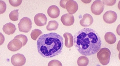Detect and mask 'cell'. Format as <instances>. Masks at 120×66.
<instances>
[{
	"mask_svg": "<svg viewBox=\"0 0 120 66\" xmlns=\"http://www.w3.org/2000/svg\"><path fill=\"white\" fill-rule=\"evenodd\" d=\"M6 9V3L4 1H0V14H3L5 12Z\"/></svg>",
	"mask_w": 120,
	"mask_h": 66,
	"instance_id": "cell-22",
	"label": "cell"
},
{
	"mask_svg": "<svg viewBox=\"0 0 120 66\" xmlns=\"http://www.w3.org/2000/svg\"><path fill=\"white\" fill-rule=\"evenodd\" d=\"M68 0H61L60 2V6L64 8H66V5Z\"/></svg>",
	"mask_w": 120,
	"mask_h": 66,
	"instance_id": "cell-26",
	"label": "cell"
},
{
	"mask_svg": "<svg viewBox=\"0 0 120 66\" xmlns=\"http://www.w3.org/2000/svg\"><path fill=\"white\" fill-rule=\"evenodd\" d=\"M31 20L28 18H22L18 24L19 31L21 32L27 33L31 30L32 28Z\"/></svg>",
	"mask_w": 120,
	"mask_h": 66,
	"instance_id": "cell-4",
	"label": "cell"
},
{
	"mask_svg": "<svg viewBox=\"0 0 120 66\" xmlns=\"http://www.w3.org/2000/svg\"><path fill=\"white\" fill-rule=\"evenodd\" d=\"M89 60L87 57L84 56H80L77 60V64L80 66H86L88 65Z\"/></svg>",
	"mask_w": 120,
	"mask_h": 66,
	"instance_id": "cell-18",
	"label": "cell"
},
{
	"mask_svg": "<svg viewBox=\"0 0 120 66\" xmlns=\"http://www.w3.org/2000/svg\"><path fill=\"white\" fill-rule=\"evenodd\" d=\"M26 59L24 55L20 54H17L12 56L11 61L14 66H21L24 65Z\"/></svg>",
	"mask_w": 120,
	"mask_h": 66,
	"instance_id": "cell-6",
	"label": "cell"
},
{
	"mask_svg": "<svg viewBox=\"0 0 120 66\" xmlns=\"http://www.w3.org/2000/svg\"><path fill=\"white\" fill-rule=\"evenodd\" d=\"M94 22V19L92 16L88 14H86L83 16V18L80 20V23L83 27H89Z\"/></svg>",
	"mask_w": 120,
	"mask_h": 66,
	"instance_id": "cell-12",
	"label": "cell"
},
{
	"mask_svg": "<svg viewBox=\"0 0 120 66\" xmlns=\"http://www.w3.org/2000/svg\"><path fill=\"white\" fill-rule=\"evenodd\" d=\"M22 44L19 39L14 38L8 45V48L11 51L15 52L19 50L22 47Z\"/></svg>",
	"mask_w": 120,
	"mask_h": 66,
	"instance_id": "cell-8",
	"label": "cell"
},
{
	"mask_svg": "<svg viewBox=\"0 0 120 66\" xmlns=\"http://www.w3.org/2000/svg\"><path fill=\"white\" fill-rule=\"evenodd\" d=\"M47 13L49 16L52 18H57L59 16L60 11L59 8L55 5H52L49 7Z\"/></svg>",
	"mask_w": 120,
	"mask_h": 66,
	"instance_id": "cell-13",
	"label": "cell"
},
{
	"mask_svg": "<svg viewBox=\"0 0 120 66\" xmlns=\"http://www.w3.org/2000/svg\"><path fill=\"white\" fill-rule=\"evenodd\" d=\"M63 37L56 33H51L42 35L37 40L38 52L44 58H52L61 53L64 41Z\"/></svg>",
	"mask_w": 120,
	"mask_h": 66,
	"instance_id": "cell-2",
	"label": "cell"
},
{
	"mask_svg": "<svg viewBox=\"0 0 120 66\" xmlns=\"http://www.w3.org/2000/svg\"><path fill=\"white\" fill-rule=\"evenodd\" d=\"M104 4L108 6H112L116 3V0H103Z\"/></svg>",
	"mask_w": 120,
	"mask_h": 66,
	"instance_id": "cell-25",
	"label": "cell"
},
{
	"mask_svg": "<svg viewBox=\"0 0 120 66\" xmlns=\"http://www.w3.org/2000/svg\"><path fill=\"white\" fill-rule=\"evenodd\" d=\"M48 66H62V65L61 63L59 61L57 60H53L51 61L48 63Z\"/></svg>",
	"mask_w": 120,
	"mask_h": 66,
	"instance_id": "cell-24",
	"label": "cell"
},
{
	"mask_svg": "<svg viewBox=\"0 0 120 66\" xmlns=\"http://www.w3.org/2000/svg\"><path fill=\"white\" fill-rule=\"evenodd\" d=\"M105 39L106 42L110 44L115 43L116 40V36L111 32H108L105 34Z\"/></svg>",
	"mask_w": 120,
	"mask_h": 66,
	"instance_id": "cell-16",
	"label": "cell"
},
{
	"mask_svg": "<svg viewBox=\"0 0 120 66\" xmlns=\"http://www.w3.org/2000/svg\"><path fill=\"white\" fill-rule=\"evenodd\" d=\"M15 26L11 23H6L3 26V29L4 32L6 34L10 35H12L16 30Z\"/></svg>",
	"mask_w": 120,
	"mask_h": 66,
	"instance_id": "cell-14",
	"label": "cell"
},
{
	"mask_svg": "<svg viewBox=\"0 0 120 66\" xmlns=\"http://www.w3.org/2000/svg\"><path fill=\"white\" fill-rule=\"evenodd\" d=\"M19 9L13 11L10 13L9 17L10 19L12 21H16L19 20Z\"/></svg>",
	"mask_w": 120,
	"mask_h": 66,
	"instance_id": "cell-19",
	"label": "cell"
},
{
	"mask_svg": "<svg viewBox=\"0 0 120 66\" xmlns=\"http://www.w3.org/2000/svg\"><path fill=\"white\" fill-rule=\"evenodd\" d=\"M111 52L109 49L103 48L100 50L97 54V57L100 62L103 65H108L110 62Z\"/></svg>",
	"mask_w": 120,
	"mask_h": 66,
	"instance_id": "cell-3",
	"label": "cell"
},
{
	"mask_svg": "<svg viewBox=\"0 0 120 66\" xmlns=\"http://www.w3.org/2000/svg\"><path fill=\"white\" fill-rule=\"evenodd\" d=\"M59 23L55 21H50L49 22L46 28L47 30L50 31L56 30L58 28Z\"/></svg>",
	"mask_w": 120,
	"mask_h": 66,
	"instance_id": "cell-17",
	"label": "cell"
},
{
	"mask_svg": "<svg viewBox=\"0 0 120 66\" xmlns=\"http://www.w3.org/2000/svg\"><path fill=\"white\" fill-rule=\"evenodd\" d=\"M73 40L77 51L84 56L95 55L101 48V39L92 29L84 28L79 31L74 36Z\"/></svg>",
	"mask_w": 120,
	"mask_h": 66,
	"instance_id": "cell-1",
	"label": "cell"
},
{
	"mask_svg": "<svg viewBox=\"0 0 120 66\" xmlns=\"http://www.w3.org/2000/svg\"><path fill=\"white\" fill-rule=\"evenodd\" d=\"M14 38L20 40L22 42L23 46H24L27 43L28 41L27 37L24 35L21 34L17 35Z\"/></svg>",
	"mask_w": 120,
	"mask_h": 66,
	"instance_id": "cell-21",
	"label": "cell"
},
{
	"mask_svg": "<svg viewBox=\"0 0 120 66\" xmlns=\"http://www.w3.org/2000/svg\"><path fill=\"white\" fill-rule=\"evenodd\" d=\"M104 21L108 24H111L116 21L117 18L116 12L112 11H109L106 12L103 17Z\"/></svg>",
	"mask_w": 120,
	"mask_h": 66,
	"instance_id": "cell-7",
	"label": "cell"
},
{
	"mask_svg": "<svg viewBox=\"0 0 120 66\" xmlns=\"http://www.w3.org/2000/svg\"><path fill=\"white\" fill-rule=\"evenodd\" d=\"M34 20L36 25L39 26H42L46 24L47 18L44 14L39 13L35 16Z\"/></svg>",
	"mask_w": 120,
	"mask_h": 66,
	"instance_id": "cell-9",
	"label": "cell"
},
{
	"mask_svg": "<svg viewBox=\"0 0 120 66\" xmlns=\"http://www.w3.org/2000/svg\"><path fill=\"white\" fill-rule=\"evenodd\" d=\"M66 8L70 14H73L75 13L79 8V6L76 2L74 0H68L66 5Z\"/></svg>",
	"mask_w": 120,
	"mask_h": 66,
	"instance_id": "cell-11",
	"label": "cell"
},
{
	"mask_svg": "<svg viewBox=\"0 0 120 66\" xmlns=\"http://www.w3.org/2000/svg\"><path fill=\"white\" fill-rule=\"evenodd\" d=\"M65 39V45L66 47L71 48L73 45V37L70 33H66L64 35Z\"/></svg>",
	"mask_w": 120,
	"mask_h": 66,
	"instance_id": "cell-15",
	"label": "cell"
},
{
	"mask_svg": "<svg viewBox=\"0 0 120 66\" xmlns=\"http://www.w3.org/2000/svg\"><path fill=\"white\" fill-rule=\"evenodd\" d=\"M9 3L11 6H13V7H18V6H20L21 3H22V0H9Z\"/></svg>",
	"mask_w": 120,
	"mask_h": 66,
	"instance_id": "cell-23",
	"label": "cell"
},
{
	"mask_svg": "<svg viewBox=\"0 0 120 66\" xmlns=\"http://www.w3.org/2000/svg\"><path fill=\"white\" fill-rule=\"evenodd\" d=\"M61 21L64 25L66 26H70L73 25L75 22L74 16L71 14H65L62 16Z\"/></svg>",
	"mask_w": 120,
	"mask_h": 66,
	"instance_id": "cell-10",
	"label": "cell"
},
{
	"mask_svg": "<svg viewBox=\"0 0 120 66\" xmlns=\"http://www.w3.org/2000/svg\"><path fill=\"white\" fill-rule=\"evenodd\" d=\"M104 4L102 1L96 0L93 3L91 7V11L96 15H99L103 12Z\"/></svg>",
	"mask_w": 120,
	"mask_h": 66,
	"instance_id": "cell-5",
	"label": "cell"
},
{
	"mask_svg": "<svg viewBox=\"0 0 120 66\" xmlns=\"http://www.w3.org/2000/svg\"><path fill=\"white\" fill-rule=\"evenodd\" d=\"M42 34L41 30L38 29H35L32 31L30 36L33 40H36L40 35Z\"/></svg>",
	"mask_w": 120,
	"mask_h": 66,
	"instance_id": "cell-20",
	"label": "cell"
}]
</instances>
